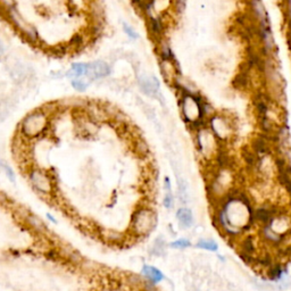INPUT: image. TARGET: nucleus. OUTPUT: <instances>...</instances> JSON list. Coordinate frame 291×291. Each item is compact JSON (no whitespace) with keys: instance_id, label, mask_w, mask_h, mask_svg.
<instances>
[{"instance_id":"1","label":"nucleus","mask_w":291,"mask_h":291,"mask_svg":"<svg viewBox=\"0 0 291 291\" xmlns=\"http://www.w3.org/2000/svg\"><path fill=\"white\" fill-rule=\"evenodd\" d=\"M253 211L247 195L235 191L218 206L215 223L231 239L238 238L253 224Z\"/></svg>"},{"instance_id":"2","label":"nucleus","mask_w":291,"mask_h":291,"mask_svg":"<svg viewBox=\"0 0 291 291\" xmlns=\"http://www.w3.org/2000/svg\"><path fill=\"white\" fill-rule=\"evenodd\" d=\"M197 148L204 159H216L221 153V141L218 140L210 128H200L196 136Z\"/></svg>"},{"instance_id":"3","label":"nucleus","mask_w":291,"mask_h":291,"mask_svg":"<svg viewBox=\"0 0 291 291\" xmlns=\"http://www.w3.org/2000/svg\"><path fill=\"white\" fill-rule=\"evenodd\" d=\"M48 127V116L42 110H35L24 117L21 123V132L27 139L37 138Z\"/></svg>"},{"instance_id":"4","label":"nucleus","mask_w":291,"mask_h":291,"mask_svg":"<svg viewBox=\"0 0 291 291\" xmlns=\"http://www.w3.org/2000/svg\"><path fill=\"white\" fill-rule=\"evenodd\" d=\"M157 216L150 208L142 207L135 212L132 216L131 228L134 235L145 237L155 229Z\"/></svg>"},{"instance_id":"5","label":"nucleus","mask_w":291,"mask_h":291,"mask_svg":"<svg viewBox=\"0 0 291 291\" xmlns=\"http://www.w3.org/2000/svg\"><path fill=\"white\" fill-rule=\"evenodd\" d=\"M181 110L183 117L189 124H199L204 117L203 104L191 93H186L183 96L181 100Z\"/></svg>"},{"instance_id":"6","label":"nucleus","mask_w":291,"mask_h":291,"mask_svg":"<svg viewBox=\"0 0 291 291\" xmlns=\"http://www.w3.org/2000/svg\"><path fill=\"white\" fill-rule=\"evenodd\" d=\"M210 129L222 143L230 141L235 134V127L232 122L222 115H213L211 117Z\"/></svg>"},{"instance_id":"7","label":"nucleus","mask_w":291,"mask_h":291,"mask_svg":"<svg viewBox=\"0 0 291 291\" xmlns=\"http://www.w3.org/2000/svg\"><path fill=\"white\" fill-rule=\"evenodd\" d=\"M30 181L35 190L42 195L50 196L53 191V185L49 175H47L44 171L33 168L30 171Z\"/></svg>"},{"instance_id":"8","label":"nucleus","mask_w":291,"mask_h":291,"mask_svg":"<svg viewBox=\"0 0 291 291\" xmlns=\"http://www.w3.org/2000/svg\"><path fill=\"white\" fill-rule=\"evenodd\" d=\"M110 73V66L104 60H96V62L85 64V74L89 80H98L107 77Z\"/></svg>"},{"instance_id":"9","label":"nucleus","mask_w":291,"mask_h":291,"mask_svg":"<svg viewBox=\"0 0 291 291\" xmlns=\"http://www.w3.org/2000/svg\"><path fill=\"white\" fill-rule=\"evenodd\" d=\"M139 85L142 92L149 97H156L159 92V81L155 77L142 75L141 78H139Z\"/></svg>"},{"instance_id":"10","label":"nucleus","mask_w":291,"mask_h":291,"mask_svg":"<svg viewBox=\"0 0 291 291\" xmlns=\"http://www.w3.org/2000/svg\"><path fill=\"white\" fill-rule=\"evenodd\" d=\"M160 70L161 74H163L165 80L167 81V83L168 82L172 83V82L177 81V68H175V65L172 62V59H163V62L160 64Z\"/></svg>"},{"instance_id":"11","label":"nucleus","mask_w":291,"mask_h":291,"mask_svg":"<svg viewBox=\"0 0 291 291\" xmlns=\"http://www.w3.org/2000/svg\"><path fill=\"white\" fill-rule=\"evenodd\" d=\"M177 218L180 225L183 229H190L193 225V215L192 212L186 207H181L177 212Z\"/></svg>"},{"instance_id":"12","label":"nucleus","mask_w":291,"mask_h":291,"mask_svg":"<svg viewBox=\"0 0 291 291\" xmlns=\"http://www.w3.org/2000/svg\"><path fill=\"white\" fill-rule=\"evenodd\" d=\"M142 274L146 278V280H148V281L153 283L161 282L164 280L163 273L155 266H152V265H145L142 268Z\"/></svg>"},{"instance_id":"13","label":"nucleus","mask_w":291,"mask_h":291,"mask_svg":"<svg viewBox=\"0 0 291 291\" xmlns=\"http://www.w3.org/2000/svg\"><path fill=\"white\" fill-rule=\"evenodd\" d=\"M24 220L26 223L31 226L32 229L35 230L37 232H46L47 231V226L44 223V221H41L40 218L38 216H35L34 214H31V213H27L25 214L24 216Z\"/></svg>"},{"instance_id":"14","label":"nucleus","mask_w":291,"mask_h":291,"mask_svg":"<svg viewBox=\"0 0 291 291\" xmlns=\"http://www.w3.org/2000/svg\"><path fill=\"white\" fill-rule=\"evenodd\" d=\"M164 185H165V190H166V193H165V197H164V206L168 208V210H171L174 205V199H173V195H172L170 179L165 178Z\"/></svg>"},{"instance_id":"15","label":"nucleus","mask_w":291,"mask_h":291,"mask_svg":"<svg viewBox=\"0 0 291 291\" xmlns=\"http://www.w3.org/2000/svg\"><path fill=\"white\" fill-rule=\"evenodd\" d=\"M85 74V64L82 63H78V64H73V66L70 71H68V77L71 78H81Z\"/></svg>"},{"instance_id":"16","label":"nucleus","mask_w":291,"mask_h":291,"mask_svg":"<svg viewBox=\"0 0 291 291\" xmlns=\"http://www.w3.org/2000/svg\"><path fill=\"white\" fill-rule=\"evenodd\" d=\"M197 247L200 248V249L208 250V251H216L217 250V243L212 239H200L198 242H197Z\"/></svg>"},{"instance_id":"17","label":"nucleus","mask_w":291,"mask_h":291,"mask_svg":"<svg viewBox=\"0 0 291 291\" xmlns=\"http://www.w3.org/2000/svg\"><path fill=\"white\" fill-rule=\"evenodd\" d=\"M134 152L139 156L146 157L149 154V147L143 140H136L134 142Z\"/></svg>"},{"instance_id":"18","label":"nucleus","mask_w":291,"mask_h":291,"mask_svg":"<svg viewBox=\"0 0 291 291\" xmlns=\"http://www.w3.org/2000/svg\"><path fill=\"white\" fill-rule=\"evenodd\" d=\"M165 246H166V242L165 240L159 237L155 240V243H154L153 247V254L156 255V256H161L165 251Z\"/></svg>"},{"instance_id":"19","label":"nucleus","mask_w":291,"mask_h":291,"mask_svg":"<svg viewBox=\"0 0 291 291\" xmlns=\"http://www.w3.org/2000/svg\"><path fill=\"white\" fill-rule=\"evenodd\" d=\"M104 238H105L107 241L118 242L123 239V235L117 231H106L104 232Z\"/></svg>"},{"instance_id":"20","label":"nucleus","mask_w":291,"mask_h":291,"mask_svg":"<svg viewBox=\"0 0 291 291\" xmlns=\"http://www.w3.org/2000/svg\"><path fill=\"white\" fill-rule=\"evenodd\" d=\"M72 85H73V88L75 90H78V91H84V90H87V88L89 87V82L83 80L82 78H75L73 79V81H72Z\"/></svg>"},{"instance_id":"21","label":"nucleus","mask_w":291,"mask_h":291,"mask_svg":"<svg viewBox=\"0 0 291 291\" xmlns=\"http://www.w3.org/2000/svg\"><path fill=\"white\" fill-rule=\"evenodd\" d=\"M190 246H191V242L185 238L178 239L171 243V247L174 248V249H185V248H189Z\"/></svg>"},{"instance_id":"22","label":"nucleus","mask_w":291,"mask_h":291,"mask_svg":"<svg viewBox=\"0 0 291 291\" xmlns=\"http://www.w3.org/2000/svg\"><path fill=\"white\" fill-rule=\"evenodd\" d=\"M123 28H124V32L128 34V37H129V38L134 39V40H135V39H138V38H139L138 32H136L133 27H131L130 25H128L127 23H124V24H123Z\"/></svg>"},{"instance_id":"23","label":"nucleus","mask_w":291,"mask_h":291,"mask_svg":"<svg viewBox=\"0 0 291 291\" xmlns=\"http://www.w3.org/2000/svg\"><path fill=\"white\" fill-rule=\"evenodd\" d=\"M2 168H3V172H5V174L7 175V178L10 182H15V174H14V171L10 168L8 165H2Z\"/></svg>"},{"instance_id":"24","label":"nucleus","mask_w":291,"mask_h":291,"mask_svg":"<svg viewBox=\"0 0 291 291\" xmlns=\"http://www.w3.org/2000/svg\"><path fill=\"white\" fill-rule=\"evenodd\" d=\"M3 57H5V45H3V42L0 40V62H1Z\"/></svg>"},{"instance_id":"25","label":"nucleus","mask_w":291,"mask_h":291,"mask_svg":"<svg viewBox=\"0 0 291 291\" xmlns=\"http://www.w3.org/2000/svg\"><path fill=\"white\" fill-rule=\"evenodd\" d=\"M47 217H48L49 220H52V221L53 222V223H56V220H55V218H53V217L52 215H50V214H47Z\"/></svg>"}]
</instances>
